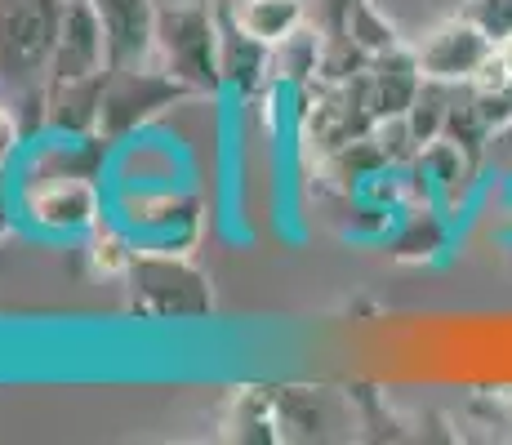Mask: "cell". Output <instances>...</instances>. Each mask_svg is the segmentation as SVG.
<instances>
[{"mask_svg": "<svg viewBox=\"0 0 512 445\" xmlns=\"http://www.w3.org/2000/svg\"><path fill=\"white\" fill-rule=\"evenodd\" d=\"M67 0H0V94L32 98L45 89Z\"/></svg>", "mask_w": 512, "mask_h": 445, "instance_id": "cell-1", "label": "cell"}, {"mask_svg": "<svg viewBox=\"0 0 512 445\" xmlns=\"http://www.w3.org/2000/svg\"><path fill=\"white\" fill-rule=\"evenodd\" d=\"M156 63L192 94H219V5L170 0L156 18Z\"/></svg>", "mask_w": 512, "mask_h": 445, "instance_id": "cell-2", "label": "cell"}, {"mask_svg": "<svg viewBox=\"0 0 512 445\" xmlns=\"http://www.w3.org/2000/svg\"><path fill=\"white\" fill-rule=\"evenodd\" d=\"M130 312L147 321H201L214 308V294L205 272L179 250H139L125 272Z\"/></svg>", "mask_w": 512, "mask_h": 445, "instance_id": "cell-3", "label": "cell"}, {"mask_svg": "<svg viewBox=\"0 0 512 445\" xmlns=\"http://www.w3.org/2000/svg\"><path fill=\"white\" fill-rule=\"evenodd\" d=\"M196 98L183 81H174L161 63H134V67H112L103 85V112H98V134L107 143H130L139 130L165 116L170 107Z\"/></svg>", "mask_w": 512, "mask_h": 445, "instance_id": "cell-4", "label": "cell"}, {"mask_svg": "<svg viewBox=\"0 0 512 445\" xmlns=\"http://www.w3.org/2000/svg\"><path fill=\"white\" fill-rule=\"evenodd\" d=\"M18 214L41 236H90L103 210V183L98 174H41L18 183Z\"/></svg>", "mask_w": 512, "mask_h": 445, "instance_id": "cell-5", "label": "cell"}, {"mask_svg": "<svg viewBox=\"0 0 512 445\" xmlns=\"http://www.w3.org/2000/svg\"><path fill=\"white\" fill-rule=\"evenodd\" d=\"M495 49L499 45L472 18L455 14V18H441L432 32H423V41L415 45V58L428 81L477 85L490 72V63H495Z\"/></svg>", "mask_w": 512, "mask_h": 445, "instance_id": "cell-6", "label": "cell"}, {"mask_svg": "<svg viewBox=\"0 0 512 445\" xmlns=\"http://www.w3.org/2000/svg\"><path fill=\"white\" fill-rule=\"evenodd\" d=\"M107 36L98 23L90 0H67L63 5V32L54 45V63H49V81H85V76H103L107 72Z\"/></svg>", "mask_w": 512, "mask_h": 445, "instance_id": "cell-7", "label": "cell"}, {"mask_svg": "<svg viewBox=\"0 0 512 445\" xmlns=\"http://www.w3.org/2000/svg\"><path fill=\"white\" fill-rule=\"evenodd\" d=\"M107 36V63L134 67L156 58V18L161 0H90Z\"/></svg>", "mask_w": 512, "mask_h": 445, "instance_id": "cell-8", "label": "cell"}, {"mask_svg": "<svg viewBox=\"0 0 512 445\" xmlns=\"http://www.w3.org/2000/svg\"><path fill=\"white\" fill-rule=\"evenodd\" d=\"M366 89H370V107L379 121L406 116L423 89V67L415 58V45H397L388 54H374L366 67Z\"/></svg>", "mask_w": 512, "mask_h": 445, "instance_id": "cell-9", "label": "cell"}, {"mask_svg": "<svg viewBox=\"0 0 512 445\" xmlns=\"http://www.w3.org/2000/svg\"><path fill=\"white\" fill-rule=\"evenodd\" d=\"M272 45L254 41L241 23L232 18L228 5H219V76L223 89H236V94H254L272 72Z\"/></svg>", "mask_w": 512, "mask_h": 445, "instance_id": "cell-10", "label": "cell"}, {"mask_svg": "<svg viewBox=\"0 0 512 445\" xmlns=\"http://www.w3.org/2000/svg\"><path fill=\"white\" fill-rule=\"evenodd\" d=\"M107 72L85 76V81H49L45 85V130L49 134H98Z\"/></svg>", "mask_w": 512, "mask_h": 445, "instance_id": "cell-11", "label": "cell"}, {"mask_svg": "<svg viewBox=\"0 0 512 445\" xmlns=\"http://www.w3.org/2000/svg\"><path fill=\"white\" fill-rule=\"evenodd\" d=\"M232 18L263 45H285L312 23V0H228Z\"/></svg>", "mask_w": 512, "mask_h": 445, "instance_id": "cell-12", "label": "cell"}, {"mask_svg": "<svg viewBox=\"0 0 512 445\" xmlns=\"http://www.w3.org/2000/svg\"><path fill=\"white\" fill-rule=\"evenodd\" d=\"M383 245H388L392 259L423 263L450 245V223L441 219V210H432V205L428 210H423V205H410L406 214H397V223H392V232L383 236Z\"/></svg>", "mask_w": 512, "mask_h": 445, "instance_id": "cell-13", "label": "cell"}, {"mask_svg": "<svg viewBox=\"0 0 512 445\" xmlns=\"http://www.w3.org/2000/svg\"><path fill=\"white\" fill-rule=\"evenodd\" d=\"M348 36L357 41L366 54H388V49H397V45H406L401 41V32H397V23H392L388 14H383L374 0H357L352 5V14H348Z\"/></svg>", "mask_w": 512, "mask_h": 445, "instance_id": "cell-14", "label": "cell"}, {"mask_svg": "<svg viewBox=\"0 0 512 445\" xmlns=\"http://www.w3.org/2000/svg\"><path fill=\"white\" fill-rule=\"evenodd\" d=\"M459 14L472 18V23H477L495 45L512 36V0H464Z\"/></svg>", "mask_w": 512, "mask_h": 445, "instance_id": "cell-15", "label": "cell"}, {"mask_svg": "<svg viewBox=\"0 0 512 445\" xmlns=\"http://www.w3.org/2000/svg\"><path fill=\"white\" fill-rule=\"evenodd\" d=\"M27 138L32 134H27V121L14 107V98H0V174L27 152Z\"/></svg>", "mask_w": 512, "mask_h": 445, "instance_id": "cell-16", "label": "cell"}, {"mask_svg": "<svg viewBox=\"0 0 512 445\" xmlns=\"http://www.w3.org/2000/svg\"><path fill=\"white\" fill-rule=\"evenodd\" d=\"M357 0H312V23L321 36H348V14Z\"/></svg>", "mask_w": 512, "mask_h": 445, "instance_id": "cell-17", "label": "cell"}, {"mask_svg": "<svg viewBox=\"0 0 512 445\" xmlns=\"http://www.w3.org/2000/svg\"><path fill=\"white\" fill-rule=\"evenodd\" d=\"M486 161L495 165V170L512 174V121H504L495 134H490V143H486Z\"/></svg>", "mask_w": 512, "mask_h": 445, "instance_id": "cell-18", "label": "cell"}, {"mask_svg": "<svg viewBox=\"0 0 512 445\" xmlns=\"http://www.w3.org/2000/svg\"><path fill=\"white\" fill-rule=\"evenodd\" d=\"M161 5H170V0H161Z\"/></svg>", "mask_w": 512, "mask_h": 445, "instance_id": "cell-19", "label": "cell"}]
</instances>
